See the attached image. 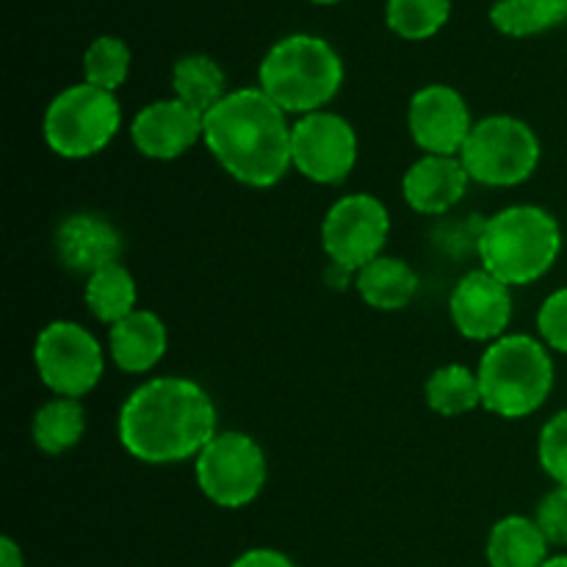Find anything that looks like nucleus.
Here are the masks:
<instances>
[{
	"instance_id": "nucleus-14",
	"label": "nucleus",
	"mask_w": 567,
	"mask_h": 567,
	"mask_svg": "<svg viewBox=\"0 0 567 567\" xmlns=\"http://www.w3.org/2000/svg\"><path fill=\"white\" fill-rule=\"evenodd\" d=\"M199 136H203V114L188 109L177 97L147 105L138 111L131 125V138L138 153L155 161L177 158Z\"/></svg>"
},
{
	"instance_id": "nucleus-22",
	"label": "nucleus",
	"mask_w": 567,
	"mask_h": 567,
	"mask_svg": "<svg viewBox=\"0 0 567 567\" xmlns=\"http://www.w3.org/2000/svg\"><path fill=\"white\" fill-rule=\"evenodd\" d=\"M491 20L507 37H535L567 20V0H496Z\"/></svg>"
},
{
	"instance_id": "nucleus-8",
	"label": "nucleus",
	"mask_w": 567,
	"mask_h": 567,
	"mask_svg": "<svg viewBox=\"0 0 567 567\" xmlns=\"http://www.w3.org/2000/svg\"><path fill=\"white\" fill-rule=\"evenodd\" d=\"M197 485L227 509L255 502L266 482L264 449L241 432H221L197 454Z\"/></svg>"
},
{
	"instance_id": "nucleus-7",
	"label": "nucleus",
	"mask_w": 567,
	"mask_h": 567,
	"mask_svg": "<svg viewBox=\"0 0 567 567\" xmlns=\"http://www.w3.org/2000/svg\"><path fill=\"white\" fill-rule=\"evenodd\" d=\"M471 181L485 186H518L529 181L540 161V142L526 122L515 116H487L476 122L460 150Z\"/></svg>"
},
{
	"instance_id": "nucleus-19",
	"label": "nucleus",
	"mask_w": 567,
	"mask_h": 567,
	"mask_svg": "<svg viewBox=\"0 0 567 567\" xmlns=\"http://www.w3.org/2000/svg\"><path fill=\"white\" fill-rule=\"evenodd\" d=\"M358 291L371 308L402 310L419 291V277L396 258H377L358 275Z\"/></svg>"
},
{
	"instance_id": "nucleus-12",
	"label": "nucleus",
	"mask_w": 567,
	"mask_h": 567,
	"mask_svg": "<svg viewBox=\"0 0 567 567\" xmlns=\"http://www.w3.org/2000/svg\"><path fill=\"white\" fill-rule=\"evenodd\" d=\"M474 125H471L468 105L457 89L435 83V86L421 89L410 103L413 142L430 155L460 153Z\"/></svg>"
},
{
	"instance_id": "nucleus-28",
	"label": "nucleus",
	"mask_w": 567,
	"mask_h": 567,
	"mask_svg": "<svg viewBox=\"0 0 567 567\" xmlns=\"http://www.w3.org/2000/svg\"><path fill=\"white\" fill-rule=\"evenodd\" d=\"M537 330L548 347L567 354V288H559L543 302L537 313Z\"/></svg>"
},
{
	"instance_id": "nucleus-24",
	"label": "nucleus",
	"mask_w": 567,
	"mask_h": 567,
	"mask_svg": "<svg viewBox=\"0 0 567 567\" xmlns=\"http://www.w3.org/2000/svg\"><path fill=\"white\" fill-rule=\"evenodd\" d=\"M426 402L441 415H463L482 404L480 377L465 365H443L426 382Z\"/></svg>"
},
{
	"instance_id": "nucleus-32",
	"label": "nucleus",
	"mask_w": 567,
	"mask_h": 567,
	"mask_svg": "<svg viewBox=\"0 0 567 567\" xmlns=\"http://www.w3.org/2000/svg\"><path fill=\"white\" fill-rule=\"evenodd\" d=\"M543 567H567V557H551L543 563Z\"/></svg>"
},
{
	"instance_id": "nucleus-15",
	"label": "nucleus",
	"mask_w": 567,
	"mask_h": 567,
	"mask_svg": "<svg viewBox=\"0 0 567 567\" xmlns=\"http://www.w3.org/2000/svg\"><path fill=\"white\" fill-rule=\"evenodd\" d=\"M55 252L70 271L94 275L122 255V236L114 225L94 214H75L55 230Z\"/></svg>"
},
{
	"instance_id": "nucleus-3",
	"label": "nucleus",
	"mask_w": 567,
	"mask_h": 567,
	"mask_svg": "<svg viewBox=\"0 0 567 567\" xmlns=\"http://www.w3.org/2000/svg\"><path fill=\"white\" fill-rule=\"evenodd\" d=\"M476 249L485 271L504 286H529L557 264L563 233L548 210L537 205H513L485 221Z\"/></svg>"
},
{
	"instance_id": "nucleus-27",
	"label": "nucleus",
	"mask_w": 567,
	"mask_h": 567,
	"mask_svg": "<svg viewBox=\"0 0 567 567\" xmlns=\"http://www.w3.org/2000/svg\"><path fill=\"white\" fill-rule=\"evenodd\" d=\"M540 465L559 487H567V410L554 415L540 432Z\"/></svg>"
},
{
	"instance_id": "nucleus-1",
	"label": "nucleus",
	"mask_w": 567,
	"mask_h": 567,
	"mask_svg": "<svg viewBox=\"0 0 567 567\" xmlns=\"http://www.w3.org/2000/svg\"><path fill=\"white\" fill-rule=\"evenodd\" d=\"M216 437V410L192 380L161 377L136 388L120 413V441L142 463H181Z\"/></svg>"
},
{
	"instance_id": "nucleus-29",
	"label": "nucleus",
	"mask_w": 567,
	"mask_h": 567,
	"mask_svg": "<svg viewBox=\"0 0 567 567\" xmlns=\"http://www.w3.org/2000/svg\"><path fill=\"white\" fill-rule=\"evenodd\" d=\"M535 524L546 535L548 546H567V487H554L543 498Z\"/></svg>"
},
{
	"instance_id": "nucleus-5",
	"label": "nucleus",
	"mask_w": 567,
	"mask_h": 567,
	"mask_svg": "<svg viewBox=\"0 0 567 567\" xmlns=\"http://www.w3.org/2000/svg\"><path fill=\"white\" fill-rule=\"evenodd\" d=\"M482 404L502 419H526L543 408L554 388V363L529 336L498 338L480 363Z\"/></svg>"
},
{
	"instance_id": "nucleus-6",
	"label": "nucleus",
	"mask_w": 567,
	"mask_h": 567,
	"mask_svg": "<svg viewBox=\"0 0 567 567\" xmlns=\"http://www.w3.org/2000/svg\"><path fill=\"white\" fill-rule=\"evenodd\" d=\"M122 111L114 92L78 83L55 94L44 114V142L61 158H89L120 131Z\"/></svg>"
},
{
	"instance_id": "nucleus-18",
	"label": "nucleus",
	"mask_w": 567,
	"mask_h": 567,
	"mask_svg": "<svg viewBox=\"0 0 567 567\" xmlns=\"http://www.w3.org/2000/svg\"><path fill=\"white\" fill-rule=\"evenodd\" d=\"M548 540L535 520L509 515L498 520L487 537V563L491 567H543Z\"/></svg>"
},
{
	"instance_id": "nucleus-9",
	"label": "nucleus",
	"mask_w": 567,
	"mask_h": 567,
	"mask_svg": "<svg viewBox=\"0 0 567 567\" xmlns=\"http://www.w3.org/2000/svg\"><path fill=\"white\" fill-rule=\"evenodd\" d=\"M39 377L61 399H78L92 391L103 377L100 343L72 321H53L44 327L33 349Z\"/></svg>"
},
{
	"instance_id": "nucleus-21",
	"label": "nucleus",
	"mask_w": 567,
	"mask_h": 567,
	"mask_svg": "<svg viewBox=\"0 0 567 567\" xmlns=\"http://www.w3.org/2000/svg\"><path fill=\"white\" fill-rule=\"evenodd\" d=\"M86 305L100 321L114 327L133 313L136 305V280L122 264H111L89 275Z\"/></svg>"
},
{
	"instance_id": "nucleus-25",
	"label": "nucleus",
	"mask_w": 567,
	"mask_h": 567,
	"mask_svg": "<svg viewBox=\"0 0 567 567\" xmlns=\"http://www.w3.org/2000/svg\"><path fill=\"white\" fill-rule=\"evenodd\" d=\"M449 14H452L449 0H388L385 6L388 28L413 42L435 37L446 25Z\"/></svg>"
},
{
	"instance_id": "nucleus-33",
	"label": "nucleus",
	"mask_w": 567,
	"mask_h": 567,
	"mask_svg": "<svg viewBox=\"0 0 567 567\" xmlns=\"http://www.w3.org/2000/svg\"><path fill=\"white\" fill-rule=\"evenodd\" d=\"M313 3H321V6H332V3H338V0H313Z\"/></svg>"
},
{
	"instance_id": "nucleus-31",
	"label": "nucleus",
	"mask_w": 567,
	"mask_h": 567,
	"mask_svg": "<svg viewBox=\"0 0 567 567\" xmlns=\"http://www.w3.org/2000/svg\"><path fill=\"white\" fill-rule=\"evenodd\" d=\"M0 567H25L22 563V551L17 548V543L11 537L0 540Z\"/></svg>"
},
{
	"instance_id": "nucleus-26",
	"label": "nucleus",
	"mask_w": 567,
	"mask_h": 567,
	"mask_svg": "<svg viewBox=\"0 0 567 567\" xmlns=\"http://www.w3.org/2000/svg\"><path fill=\"white\" fill-rule=\"evenodd\" d=\"M127 70H131V50L116 37L94 39L89 44L86 55H83V75H86V83L105 89V92H114L116 86H122L127 78Z\"/></svg>"
},
{
	"instance_id": "nucleus-20",
	"label": "nucleus",
	"mask_w": 567,
	"mask_h": 567,
	"mask_svg": "<svg viewBox=\"0 0 567 567\" xmlns=\"http://www.w3.org/2000/svg\"><path fill=\"white\" fill-rule=\"evenodd\" d=\"M172 89H175V97L181 103L205 116L225 97V72L208 55H186L172 70Z\"/></svg>"
},
{
	"instance_id": "nucleus-4",
	"label": "nucleus",
	"mask_w": 567,
	"mask_h": 567,
	"mask_svg": "<svg viewBox=\"0 0 567 567\" xmlns=\"http://www.w3.org/2000/svg\"><path fill=\"white\" fill-rule=\"evenodd\" d=\"M258 78L266 97L282 111L316 114L341 89L343 64L324 39L293 33L266 53Z\"/></svg>"
},
{
	"instance_id": "nucleus-16",
	"label": "nucleus",
	"mask_w": 567,
	"mask_h": 567,
	"mask_svg": "<svg viewBox=\"0 0 567 567\" xmlns=\"http://www.w3.org/2000/svg\"><path fill=\"white\" fill-rule=\"evenodd\" d=\"M468 172L454 155H426L415 161L402 181L404 199L419 214H446L465 197Z\"/></svg>"
},
{
	"instance_id": "nucleus-17",
	"label": "nucleus",
	"mask_w": 567,
	"mask_h": 567,
	"mask_svg": "<svg viewBox=\"0 0 567 567\" xmlns=\"http://www.w3.org/2000/svg\"><path fill=\"white\" fill-rule=\"evenodd\" d=\"M166 352V327L150 310H133L111 327V358L127 374H144Z\"/></svg>"
},
{
	"instance_id": "nucleus-30",
	"label": "nucleus",
	"mask_w": 567,
	"mask_h": 567,
	"mask_svg": "<svg viewBox=\"0 0 567 567\" xmlns=\"http://www.w3.org/2000/svg\"><path fill=\"white\" fill-rule=\"evenodd\" d=\"M230 567H297L286 554L275 551V548H252V551L241 554Z\"/></svg>"
},
{
	"instance_id": "nucleus-23",
	"label": "nucleus",
	"mask_w": 567,
	"mask_h": 567,
	"mask_svg": "<svg viewBox=\"0 0 567 567\" xmlns=\"http://www.w3.org/2000/svg\"><path fill=\"white\" fill-rule=\"evenodd\" d=\"M83 426V408L75 399H53L33 419V443L44 454H61L81 441Z\"/></svg>"
},
{
	"instance_id": "nucleus-10",
	"label": "nucleus",
	"mask_w": 567,
	"mask_h": 567,
	"mask_svg": "<svg viewBox=\"0 0 567 567\" xmlns=\"http://www.w3.org/2000/svg\"><path fill=\"white\" fill-rule=\"evenodd\" d=\"M388 230H391V216L380 199L371 194H349L327 210L321 241L327 255L341 269L352 271L380 258Z\"/></svg>"
},
{
	"instance_id": "nucleus-2",
	"label": "nucleus",
	"mask_w": 567,
	"mask_h": 567,
	"mask_svg": "<svg viewBox=\"0 0 567 567\" xmlns=\"http://www.w3.org/2000/svg\"><path fill=\"white\" fill-rule=\"evenodd\" d=\"M203 138L214 158L252 188L275 186L293 164L286 111L264 89L225 94L203 116Z\"/></svg>"
},
{
	"instance_id": "nucleus-13",
	"label": "nucleus",
	"mask_w": 567,
	"mask_h": 567,
	"mask_svg": "<svg viewBox=\"0 0 567 567\" xmlns=\"http://www.w3.org/2000/svg\"><path fill=\"white\" fill-rule=\"evenodd\" d=\"M449 308H452V319L457 330L471 341L498 338L507 330L509 319H513L509 288L485 269L468 271L454 286Z\"/></svg>"
},
{
	"instance_id": "nucleus-11",
	"label": "nucleus",
	"mask_w": 567,
	"mask_h": 567,
	"mask_svg": "<svg viewBox=\"0 0 567 567\" xmlns=\"http://www.w3.org/2000/svg\"><path fill=\"white\" fill-rule=\"evenodd\" d=\"M293 166L316 183H341L358 161V138L343 116L316 111L291 127Z\"/></svg>"
}]
</instances>
